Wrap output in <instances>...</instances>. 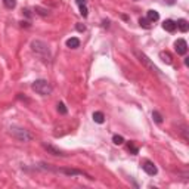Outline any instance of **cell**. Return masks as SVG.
<instances>
[{"label":"cell","mask_w":189,"mask_h":189,"mask_svg":"<svg viewBox=\"0 0 189 189\" xmlns=\"http://www.w3.org/2000/svg\"><path fill=\"white\" fill-rule=\"evenodd\" d=\"M31 87H33V90L36 93L41 94V96H46V94L52 93V86H50L49 81H46V80H36Z\"/></svg>","instance_id":"cell-1"},{"label":"cell","mask_w":189,"mask_h":189,"mask_svg":"<svg viewBox=\"0 0 189 189\" xmlns=\"http://www.w3.org/2000/svg\"><path fill=\"white\" fill-rule=\"evenodd\" d=\"M31 49H33V52H36L39 56H41V58H47V59H49L50 52H49V46L46 45V43L40 41V40H34L33 43H31Z\"/></svg>","instance_id":"cell-2"},{"label":"cell","mask_w":189,"mask_h":189,"mask_svg":"<svg viewBox=\"0 0 189 189\" xmlns=\"http://www.w3.org/2000/svg\"><path fill=\"white\" fill-rule=\"evenodd\" d=\"M134 53H136V56L139 58V61L142 62V64H145V65H146V67L149 68L151 71H152V72H155V74H160V70H158V68H157L155 65H154V64H152V62L149 61V58H148V56L145 55V53H142V52H139V50H136Z\"/></svg>","instance_id":"cell-3"},{"label":"cell","mask_w":189,"mask_h":189,"mask_svg":"<svg viewBox=\"0 0 189 189\" xmlns=\"http://www.w3.org/2000/svg\"><path fill=\"white\" fill-rule=\"evenodd\" d=\"M11 133L18 138L19 140H24V142H27V140H31V134L27 133V130H24V128H11Z\"/></svg>","instance_id":"cell-4"},{"label":"cell","mask_w":189,"mask_h":189,"mask_svg":"<svg viewBox=\"0 0 189 189\" xmlns=\"http://www.w3.org/2000/svg\"><path fill=\"white\" fill-rule=\"evenodd\" d=\"M174 49H176V52H177L179 55H186V52H188V43L183 39H179L174 43Z\"/></svg>","instance_id":"cell-5"},{"label":"cell","mask_w":189,"mask_h":189,"mask_svg":"<svg viewBox=\"0 0 189 189\" xmlns=\"http://www.w3.org/2000/svg\"><path fill=\"white\" fill-rule=\"evenodd\" d=\"M142 167H143V170L148 173L149 176H154V174H157V172H158V170H157V167H155V164H154V162H151V161H145Z\"/></svg>","instance_id":"cell-6"},{"label":"cell","mask_w":189,"mask_h":189,"mask_svg":"<svg viewBox=\"0 0 189 189\" xmlns=\"http://www.w3.org/2000/svg\"><path fill=\"white\" fill-rule=\"evenodd\" d=\"M162 28H164L166 31H168V33H173L177 27H176V22H174V21L167 19V21H164V24H162Z\"/></svg>","instance_id":"cell-7"},{"label":"cell","mask_w":189,"mask_h":189,"mask_svg":"<svg viewBox=\"0 0 189 189\" xmlns=\"http://www.w3.org/2000/svg\"><path fill=\"white\" fill-rule=\"evenodd\" d=\"M43 148L45 149H47L52 154V155H61V157H65V154L62 152V151H59V149H56L55 146H52V145H46V143H43Z\"/></svg>","instance_id":"cell-8"},{"label":"cell","mask_w":189,"mask_h":189,"mask_svg":"<svg viewBox=\"0 0 189 189\" xmlns=\"http://www.w3.org/2000/svg\"><path fill=\"white\" fill-rule=\"evenodd\" d=\"M176 27H177L182 33H186V31L189 30V24H188L186 19H179L177 22H176Z\"/></svg>","instance_id":"cell-9"},{"label":"cell","mask_w":189,"mask_h":189,"mask_svg":"<svg viewBox=\"0 0 189 189\" xmlns=\"http://www.w3.org/2000/svg\"><path fill=\"white\" fill-rule=\"evenodd\" d=\"M146 18L149 19L151 22H155V21L160 19V13H158L157 11H152V9H151V11L146 12Z\"/></svg>","instance_id":"cell-10"},{"label":"cell","mask_w":189,"mask_h":189,"mask_svg":"<svg viewBox=\"0 0 189 189\" xmlns=\"http://www.w3.org/2000/svg\"><path fill=\"white\" fill-rule=\"evenodd\" d=\"M67 46L70 49H77L78 46H80V40L77 37H71V39L67 40Z\"/></svg>","instance_id":"cell-11"},{"label":"cell","mask_w":189,"mask_h":189,"mask_svg":"<svg viewBox=\"0 0 189 189\" xmlns=\"http://www.w3.org/2000/svg\"><path fill=\"white\" fill-rule=\"evenodd\" d=\"M93 120H94V123L102 124V123L105 121V115H104V112H100V111L93 112Z\"/></svg>","instance_id":"cell-12"},{"label":"cell","mask_w":189,"mask_h":189,"mask_svg":"<svg viewBox=\"0 0 189 189\" xmlns=\"http://www.w3.org/2000/svg\"><path fill=\"white\" fill-rule=\"evenodd\" d=\"M160 58H161V61L162 62H166L167 65H170L172 64V55L168 53V52H160Z\"/></svg>","instance_id":"cell-13"},{"label":"cell","mask_w":189,"mask_h":189,"mask_svg":"<svg viewBox=\"0 0 189 189\" xmlns=\"http://www.w3.org/2000/svg\"><path fill=\"white\" fill-rule=\"evenodd\" d=\"M62 173H65V174H71V176H75V174H84L83 172H80V170H70V168H62L61 170Z\"/></svg>","instance_id":"cell-14"},{"label":"cell","mask_w":189,"mask_h":189,"mask_svg":"<svg viewBox=\"0 0 189 189\" xmlns=\"http://www.w3.org/2000/svg\"><path fill=\"white\" fill-rule=\"evenodd\" d=\"M112 142L115 145H123L124 143V138L120 136V134H114V136H112Z\"/></svg>","instance_id":"cell-15"},{"label":"cell","mask_w":189,"mask_h":189,"mask_svg":"<svg viewBox=\"0 0 189 189\" xmlns=\"http://www.w3.org/2000/svg\"><path fill=\"white\" fill-rule=\"evenodd\" d=\"M139 24H140V27H143V28H151V21L148 18H140Z\"/></svg>","instance_id":"cell-16"},{"label":"cell","mask_w":189,"mask_h":189,"mask_svg":"<svg viewBox=\"0 0 189 189\" xmlns=\"http://www.w3.org/2000/svg\"><path fill=\"white\" fill-rule=\"evenodd\" d=\"M58 112L59 114H62V115H65L68 112V109H67V106H65V104H62V102H59L58 104Z\"/></svg>","instance_id":"cell-17"},{"label":"cell","mask_w":189,"mask_h":189,"mask_svg":"<svg viewBox=\"0 0 189 189\" xmlns=\"http://www.w3.org/2000/svg\"><path fill=\"white\" fill-rule=\"evenodd\" d=\"M152 118H154L155 123H158V124H161V123H162V117H161V114H160V112L154 111V112H152Z\"/></svg>","instance_id":"cell-18"},{"label":"cell","mask_w":189,"mask_h":189,"mask_svg":"<svg viewBox=\"0 0 189 189\" xmlns=\"http://www.w3.org/2000/svg\"><path fill=\"white\" fill-rule=\"evenodd\" d=\"M127 148H128V151H130V152H132V154H133V155H136V154H138V152H139V149H138V148H136V145H134L133 142H130V143L127 145Z\"/></svg>","instance_id":"cell-19"},{"label":"cell","mask_w":189,"mask_h":189,"mask_svg":"<svg viewBox=\"0 0 189 189\" xmlns=\"http://www.w3.org/2000/svg\"><path fill=\"white\" fill-rule=\"evenodd\" d=\"M80 15H81V17H84V18L89 15V9H87V6H86V5L80 6Z\"/></svg>","instance_id":"cell-20"},{"label":"cell","mask_w":189,"mask_h":189,"mask_svg":"<svg viewBox=\"0 0 189 189\" xmlns=\"http://www.w3.org/2000/svg\"><path fill=\"white\" fill-rule=\"evenodd\" d=\"M5 6L9 9H13L17 6V0H5Z\"/></svg>","instance_id":"cell-21"},{"label":"cell","mask_w":189,"mask_h":189,"mask_svg":"<svg viewBox=\"0 0 189 189\" xmlns=\"http://www.w3.org/2000/svg\"><path fill=\"white\" fill-rule=\"evenodd\" d=\"M75 28H77V31H84V30H86V27H84V25H81V24H77V25H75Z\"/></svg>","instance_id":"cell-22"},{"label":"cell","mask_w":189,"mask_h":189,"mask_svg":"<svg viewBox=\"0 0 189 189\" xmlns=\"http://www.w3.org/2000/svg\"><path fill=\"white\" fill-rule=\"evenodd\" d=\"M75 2H77V5H78V6L86 5V0H75Z\"/></svg>","instance_id":"cell-23"}]
</instances>
